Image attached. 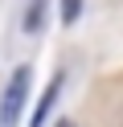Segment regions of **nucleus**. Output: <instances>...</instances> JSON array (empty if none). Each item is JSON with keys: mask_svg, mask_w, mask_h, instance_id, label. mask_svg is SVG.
<instances>
[{"mask_svg": "<svg viewBox=\"0 0 123 127\" xmlns=\"http://www.w3.org/2000/svg\"><path fill=\"white\" fill-rule=\"evenodd\" d=\"M29 82H33V70L21 66L12 74V82H8L4 98H0V123H4V127H12L16 119H21V107H25V98H29Z\"/></svg>", "mask_w": 123, "mask_h": 127, "instance_id": "f257e3e1", "label": "nucleus"}, {"mask_svg": "<svg viewBox=\"0 0 123 127\" xmlns=\"http://www.w3.org/2000/svg\"><path fill=\"white\" fill-rule=\"evenodd\" d=\"M62 82H66V74H57L53 82H49V90H45V98L37 102V111H33V119H29V127H45V119H49V111H53V102H57V94H62Z\"/></svg>", "mask_w": 123, "mask_h": 127, "instance_id": "f03ea898", "label": "nucleus"}, {"mask_svg": "<svg viewBox=\"0 0 123 127\" xmlns=\"http://www.w3.org/2000/svg\"><path fill=\"white\" fill-rule=\"evenodd\" d=\"M78 12H82V0H62V21H66V25H74Z\"/></svg>", "mask_w": 123, "mask_h": 127, "instance_id": "7ed1b4c3", "label": "nucleus"}, {"mask_svg": "<svg viewBox=\"0 0 123 127\" xmlns=\"http://www.w3.org/2000/svg\"><path fill=\"white\" fill-rule=\"evenodd\" d=\"M57 127H74V123H66V119H62V123H57Z\"/></svg>", "mask_w": 123, "mask_h": 127, "instance_id": "20e7f679", "label": "nucleus"}]
</instances>
